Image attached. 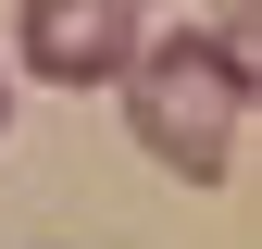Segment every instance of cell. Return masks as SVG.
Listing matches in <instances>:
<instances>
[{"mask_svg": "<svg viewBox=\"0 0 262 249\" xmlns=\"http://www.w3.org/2000/svg\"><path fill=\"white\" fill-rule=\"evenodd\" d=\"M113 100H125V137H138L162 175L225 187L237 124H250V38H225V25L138 38V50H125V75H113Z\"/></svg>", "mask_w": 262, "mask_h": 249, "instance_id": "obj_1", "label": "cell"}, {"mask_svg": "<svg viewBox=\"0 0 262 249\" xmlns=\"http://www.w3.org/2000/svg\"><path fill=\"white\" fill-rule=\"evenodd\" d=\"M13 50H25L38 87H113L125 50H138V0H25Z\"/></svg>", "mask_w": 262, "mask_h": 249, "instance_id": "obj_2", "label": "cell"}, {"mask_svg": "<svg viewBox=\"0 0 262 249\" xmlns=\"http://www.w3.org/2000/svg\"><path fill=\"white\" fill-rule=\"evenodd\" d=\"M0 112H13V75H0Z\"/></svg>", "mask_w": 262, "mask_h": 249, "instance_id": "obj_3", "label": "cell"}]
</instances>
